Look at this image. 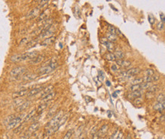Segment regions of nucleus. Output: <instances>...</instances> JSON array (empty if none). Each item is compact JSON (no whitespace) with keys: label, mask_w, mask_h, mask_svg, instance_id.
Wrapping results in <instances>:
<instances>
[{"label":"nucleus","mask_w":165,"mask_h":139,"mask_svg":"<svg viewBox=\"0 0 165 139\" xmlns=\"http://www.w3.org/2000/svg\"><path fill=\"white\" fill-rule=\"evenodd\" d=\"M63 116V110H60L59 112H57V113L55 115L52 119H51L50 121L47 122V124L45 126V130H47L49 129H51V128H53L56 126H57V124L60 122V120L61 119V118Z\"/></svg>","instance_id":"obj_1"},{"label":"nucleus","mask_w":165,"mask_h":139,"mask_svg":"<svg viewBox=\"0 0 165 139\" xmlns=\"http://www.w3.org/2000/svg\"><path fill=\"white\" fill-rule=\"evenodd\" d=\"M58 66V63L56 62H53L48 65H46V66H43L41 68H40L38 69V74L39 75H46L49 74L51 72H53L54 69H56Z\"/></svg>","instance_id":"obj_2"},{"label":"nucleus","mask_w":165,"mask_h":139,"mask_svg":"<svg viewBox=\"0 0 165 139\" xmlns=\"http://www.w3.org/2000/svg\"><path fill=\"white\" fill-rule=\"evenodd\" d=\"M25 116L24 114L22 115H20L19 116H16L15 119H14L12 122H10L8 125H7L6 128L8 130L10 129H15L16 127H18L20 124L24 121V119Z\"/></svg>","instance_id":"obj_3"},{"label":"nucleus","mask_w":165,"mask_h":139,"mask_svg":"<svg viewBox=\"0 0 165 139\" xmlns=\"http://www.w3.org/2000/svg\"><path fill=\"white\" fill-rule=\"evenodd\" d=\"M27 72V68L24 66H18L14 68L10 72V75L13 77H18L24 75Z\"/></svg>","instance_id":"obj_4"},{"label":"nucleus","mask_w":165,"mask_h":139,"mask_svg":"<svg viewBox=\"0 0 165 139\" xmlns=\"http://www.w3.org/2000/svg\"><path fill=\"white\" fill-rule=\"evenodd\" d=\"M56 27H54L52 24V26H51L49 29H47L46 31L42 32L41 34L38 36L37 39H46V38L50 37V36H52L53 34H54V32L56 31Z\"/></svg>","instance_id":"obj_5"},{"label":"nucleus","mask_w":165,"mask_h":139,"mask_svg":"<svg viewBox=\"0 0 165 139\" xmlns=\"http://www.w3.org/2000/svg\"><path fill=\"white\" fill-rule=\"evenodd\" d=\"M101 42L102 44H104L106 47H107V50L110 51V53H113V51L115 50V45H114V43H112V42H110L109 40H107V38H105V37L101 38Z\"/></svg>","instance_id":"obj_6"},{"label":"nucleus","mask_w":165,"mask_h":139,"mask_svg":"<svg viewBox=\"0 0 165 139\" xmlns=\"http://www.w3.org/2000/svg\"><path fill=\"white\" fill-rule=\"evenodd\" d=\"M40 11H41V9H40L39 7H37V8H34L32 9L30 12H29L27 15H26V18H28V19H33V18H37V16L40 15Z\"/></svg>","instance_id":"obj_7"},{"label":"nucleus","mask_w":165,"mask_h":139,"mask_svg":"<svg viewBox=\"0 0 165 139\" xmlns=\"http://www.w3.org/2000/svg\"><path fill=\"white\" fill-rule=\"evenodd\" d=\"M45 87L43 86H40V87H34V88L31 89V90H29V92L28 93V97H34L35 95H37V94L40 93L43 90V89Z\"/></svg>","instance_id":"obj_8"},{"label":"nucleus","mask_w":165,"mask_h":139,"mask_svg":"<svg viewBox=\"0 0 165 139\" xmlns=\"http://www.w3.org/2000/svg\"><path fill=\"white\" fill-rule=\"evenodd\" d=\"M40 126V124L39 122H34V123L31 124V125L29 126L27 131L32 135V134H34V132H36V131L39 129Z\"/></svg>","instance_id":"obj_9"},{"label":"nucleus","mask_w":165,"mask_h":139,"mask_svg":"<svg viewBox=\"0 0 165 139\" xmlns=\"http://www.w3.org/2000/svg\"><path fill=\"white\" fill-rule=\"evenodd\" d=\"M37 75L36 74H33V73H25L24 75H22V80L25 81H30L34 80Z\"/></svg>","instance_id":"obj_10"},{"label":"nucleus","mask_w":165,"mask_h":139,"mask_svg":"<svg viewBox=\"0 0 165 139\" xmlns=\"http://www.w3.org/2000/svg\"><path fill=\"white\" fill-rule=\"evenodd\" d=\"M58 107L59 106L56 104V105H54L53 106V107L51 108L49 112H47V114H46V118L47 119H50V118H53V117L57 113V110H58Z\"/></svg>","instance_id":"obj_11"},{"label":"nucleus","mask_w":165,"mask_h":139,"mask_svg":"<svg viewBox=\"0 0 165 139\" xmlns=\"http://www.w3.org/2000/svg\"><path fill=\"white\" fill-rule=\"evenodd\" d=\"M29 92V90L28 89H24V90H21L18 91V92L14 93L12 95V97L14 99H17V98H20V97H22L25 95H27L28 93Z\"/></svg>","instance_id":"obj_12"},{"label":"nucleus","mask_w":165,"mask_h":139,"mask_svg":"<svg viewBox=\"0 0 165 139\" xmlns=\"http://www.w3.org/2000/svg\"><path fill=\"white\" fill-rule=\"evenodd\" d=\"M53 85H49V86H47V87H45L43 89V90L41 91V94H40V98H43L46 95H47L48 94H50V92H52L53 90Z\"/></svg>","instance_id":"obj_13"},{"label":"nucleus","mask_w":165,"mask_h":139,"mask_svg":"<svg viewBox=\"0 0 165 139\" xmlns=\"http://www.w3.org/2000/svg\"><path fill=\"white\" fill-rule=\"evenodd\" d=\"M44 56L43 55H38L37 56L35 57L34 58H33V59H31L30 61V63L31 65H37V64H40L44 60Z\"/></svg>","instance_id":"obj_14"},{"label":"nucleus","mask_w":165,"mask_h":139,"mask_svg":"<svg viewBox=\"0 0 165 139\" xmlns=\"http://www.w3.org/2000/svg\"><path fill=\"white\" fill-rule=\"evenodd\" d=\"M55 40H56V37H55L54 36H50V37L46 38V39L43 40L41 42V45H42V46H50V45L53 44V43H54Z\"/></svg>","instance_id":"obj_15"},{"label":"nucleus","mask_w":165,"mask_h":139,"mask_svg":"<svg viewBox=\"0 0 165 139\" xmlns=\"http://www.w3.org/2000/svg\"><path fill=\"white\" fill-rule=\"evenodd\" d=\"M116 63L119 66L123 67V68H127L131 65V62L129 60H126V59L125 60L124 59H116Z\"/></svg>","instance_id":"obj_16"},{"label":"nucleus","mask_w":165,"mask_h":139,"mask_svg":"<svg viewBox=\"0 0 165 139\" xmlns=\"http://www.w3.org/2000/svg\"><path fill=\"white\" fill-rule=\"evenodd\" d=\"M49 104H50L49 102H48V103H41V104H40V105L38 106V107H37V108L36 109L37 113L38 115L41 114V113H42L43 111H44L47 107H48Z\"/></svg>","instance_id":"obj_17"},{"label":"nucleus","mask_w":165,"mask_h":139,"mask_svg":"<svg viewBox=\"0 0 165 139\" xmlns=\"http://www.w3.org/2000/svg\"><path fill=\"white\" fill-rule=\"evenodd\" d=\"M55 96H56V92L53 90L52 92H50V94L46 95V96L43 97V98H42L43 103H48V102H50V101H51V100H53Z\"/></svg>","instance_id":"obj_18"},{"label":"nucleus","mask_w":165,"mask_h":139,"mask_svg":"<svg viewBox=\"0 0 165 139\" xmlns=\"http://www.w3.org/2000/svg\"><path fill=\"white\" fill-rule=\"evenodd\" d=\"M140 72H141L140 68H133L129 69L128 71H126V76H134V75H136L139 74Z\"/></svg>","instance_id":"obj_19"},{"label":"nucleus","mask_w":165,"mask_h":139,"mask_svg":"<svg viewBox=\"0 0 165 139\" xmlns=\"http://www.w3.org/2000/svg\"><path fill=\"white\" fill-rule=\"evenodd\" d=\"M107 130H108V126L107 125H104L101 127V129L97 131V134L99 135V137L101 138L103 136H104L106 135V133L107 132Z\"/></svg>","instance_id":"obj_20"},{"label":"nucleus","mask_w":165,"mask_h":139,"mask_svg":"<svg viewBox=\"0 0 165 139\" xmlns=\"http://www.w3.org/2000/svg\"><path fill=\"white\" fill-rule=\"evenodd\" d=\"M143 94L142 90H137V91H134V92H132L131 94H129V98L130 99H136V98H139V97H142Z\"/></svg>","instance_id":"obj_21"},{"label":"nucleus","mask_w":165,"mask_h":139,"mask_svg":"<svg viewBox=\"0 0 165 139\" xmlns=\"http://www.w3.org/2000/svg\"><path fill=\"white\" fill-rule=\"evenodd\" d=\"M31 104V102L30 101H25L24 103H23L21 106H19L18 107H17L16 110L18 112H22L24 110H25L26 109H28L29 107V106Z\"/></svg>","instance_id":"obj_22"},{"label":"nucleus","mask_w":165,"mask_h":139,"mask_svg":"<svg viewBox=\"0 0 165 139\" xmlns=\"http://www.w3.org/2000/svg\"><path fill=\"white\" fill-rule=\"evenodd\" d=\"M36 113H37L36 109H34L33 110H31L30 112H28V114H27L26 116H25L24 119V122H28V121H29V120L32 119L34 117V116H35Z\"/></svg>","instance_id":"obj_23"},{"label":"nucleus","mask_w":165,"mask_h":139,"mask_svg":"<svg viewBox=\"0 0 165 139\" xmlns=\"http://www.w3.org/2000/svg\"><path fill=\"white\" fill-rule=\"evenodd\" d=\"M164 105H165V102H162V103H156L154 106V109L157 111H159L161 112V111H164Z\"/></svg>","instance_id":"obj_24"},{"label":"nucleus","mask_w":165,"mask_h":139,"mask_svg":"<svg viewBox=\"0 0 165 139\" xmlns=\"http://www.w3.org/2000/svg\"><path fill=\"white\" fill-rule=\"evenodd\" d=\"M114 55L116 56V58H117V59H124V58H125V53L121 49L116 50Z\"/></svg>","instance_id":"obj_25"},{"label":"nucleus","mask_w":165,"mask_h":139,"mask_svg":"<svg viewBox=\"0 0 165 139\" xmlns=\"http://www.w3.org/2000/svg\"><path fill=\"white\" fill-rule=\"evenodd\" d=\"M107 40H109L110 42H112V43H114L117 40V36L116 34H110V33H107Z\"/></svg>","instance_id":"obj_26"},{"label":"nucleus","mask_w":165,"mask_h":139,"mask_svg":"<svg viewBox=\"0 0 165 139\" xmlns=\"http://www.w3.org/2000/svg\"><path fill=\"white\" fill-rule=\"evenodd\" d=\"M10 60L13 62V63H19V62H21L22 61V58H21V54L13 55V56L10 58Z\"/></svg>","instance_id":"obj_27"},{"label":"nucleus","mask_w":165,"mask_h":139,"mask_svg":"<svg viewBox=\"0 0 165 139\" xmlns=\"http://www.w3.org/2000/svg\"><path fill=\"white\" fill-rule=\"evenodd\" d=\"M68 117H69V115H63V117H62L61 119L60 120V122H59V123L57 124V126L59 128V129H60V127H62L65 122H66L67 119H68Z\"/></svg>","instance_id":"obj_28"},{"label":"nucleus","mask_w":165,"mask_h":139,"mask_svg":"<svg viewBox=\"0 0 165 139\" xmlns=\"http://www.w3.org/2000/svg\"><path fill=\"white\" fill-rule=\"evenodd\" d=\"M105 58L106 59H107L109 61H116V56L113 53H109L105 55Z\"/></svg>","instance_id":"obj_29"},{"label":"nucleus","mask_w":165,"mask_h":139,"mask_svg":"<svg viewBox=\"0 0 165 139\" xmlns=\"http://www.w3.org/2000/svg\"><path fill=\"white\" fill-rule=\"evenodd\" d=\"M37 42H38V39H34V40H32L31 41H29L26 45V49H30L31 47L34 46Z\"/></svg>","instance_id":"obj_30"},{"label":"nucleus","mask_w":165,"mask_h":139,"mask_svg":"<svg viewBox=\"0 0 165 139\" xmlns=\"http://www.w3.org/2000/svg\"><path fill=\"white\" fill-rule=\"evenodd\" d=\"M144 81H143V78H137L133 79V81H131L132 85H140V84L143 83Z\"/></svg>","instance_id":"obj_31"},{"label":"nucleus","mask_w":165,"mask_h":139,"mask_svg":"<svg viewBox=\"0 0 165 139\" xmlns=\"http://www.w3.org/2000/svg\"><path fill=\"white\" fill-rule=\"evenodd\" d=\"M16 118V116L15 115H10V116H9L8 117H6V118L5 119V120H4V123L5 124V125H8V124L10 122H12V120L14 119H15Z\"/></svg>","instance_id":"obj_32"},{"label":"nucleus","mask_w":165,"mask_h":139,"mask_svg":"<svg viewBox=\"0 0 165 139\" xmlns=\"http://www.w3.org/2000/svg\"><path fill=\"white\" fill-rule=\"evenodd\" d=\"M159 85H151V87H149V88L148 89V91H149V92H151L153 94H155L157 90H158L159 89Z\"/></svg>","instance_id":"obj_33"},{"label":"nucleus","mask_w":165,"mask_h":139,"mask_svg":"<svg viewBox=\"0 0 165 139\" xmlns=\"http://www.w3.org/2000/svg\"><path fill=\"white\" fill-rule=\"evenodd\" d=\"M23 103H24V100L23 99H20V98H17V99H14V104L15 107H18L19 106H21Z\"/></svg>","instance_id":"obj_34"},{"label":"nucleus","mask_w":165,"mask_h":139,"mask_svg":"<svg viewBox=\"0 0 165 139\" xmlns=\"http://www.w3.org/2000/svg\"><path fill=\"white\" fill-rule=\"evenodd\" d=\"M140 85H141V89L144 90V89H148L152 85L151 82H143L140 84Z\"/></svg>","instance_id":"obj_35"},{"label":"nucleus","mask_w":165,"mask_h":139,"mask_svg":"<svg viewBox=\"0 0 165 139\" xmlns=\"http://www.w3.org/2000/svg\"><path fill=\"white\" fill-rule=\"evenodd\" d=\"M162 102H165V96L164 93L160 94L157 97V103H162Z\"/></svg>","instance_id":"obj_36"},{"label":"nucleus","mask_w":165,"mask_h":139,"mask_svg":"<svg viewBox=\"0 0 165 139\" xmlns=\"http://www.w3.org/2000/svg\"><path fill=\"white\" fill-rule=\"evenodd\" d=\"M73 133H74V130H73V129L69 130L67 132H66V134L65 135L63 139H70L72 138V136Z\"/></svg>","instance_id":"obj_37"},{"label":"nucleus","mask_w":165,"mask_h":139,"mask_svg":"<svg viewBox=\"0 0 165 139\" xmlns=\"http://www.w3.org/2000/svg\"><path fill=\"white\" fill-rule=\"evenodd\" d=\"M130 90H132V92H134V91H137V90H142L141 89V85H132L130 87Z\"/></svg>","instance_id":"obj_38"},{"label":"nucleus","mask_w":165,"mask_h":139,"mask_svg":"<svg viewBox=\"0 0 165 139\" xmlns=\"http://www.w3.org/2000/svg\"><path fill=\"white\" fill-rule=\"evenodd\" d=\"M24 124H20L19 126H18V127H16L15 129H14V133H20L21 131V130H22L23 129H24Z\"/></svg>","instance_id":"obj_39"},{"label":"nucleus","mask_w":165,"mask_h":139,"mask_svg":"<svg viewBox=\"0 0 165 139\" xmlns=\"http://www.w3.org/2000/svg\"><path fill=\"white\" fill-rule=\"evenodd\" d=\"M153 75H155V72H154V70H152V69H151V68H148L145 72V76L150 77V76H152Z\"/></svg>","instance_id":"obj_40"},{"label":"nucleus","mask_w":165,"mask_h":139,"mask_svg":"<svg viewBox=\"0 0 165 139\" xmlns=\"http://www.w3.org/2000/svg\"><path fill=\"white\" fill-rule=\"evenodd\" d=\"M148 21H149V23L151 24V25H153L154 24H155V18L154 17L153 14H149V15H148Z\"/></svg>","instance_id":"obj_41"},{"label":"nucleus","mask_w":165,"mask_h":139,"mask_svg":"<svg viewBox=\"0 0 165 139\" xmlns=\"http://www.w3.org/2000/svg\"><path fill=\"white\" fill-rule=\"evenodd\" d=\"M151 77V82H153V81H157L158 80L160 79V76L158 75H153L152 76H150Z\"/></svg>","instance_id":"obj_42"},{"label":"nucleus","mask_w":165,"mask_h":139,"mask_svg":"<svg viewBox=\"0 0 165 139\" xmlns=\"http://www.w3.org/2000/svg\"><path fill=\"white\" fill-rule=\"evenodd\" d=\"M28 42H29V39H28V37L23 38V39L21 40V42H20V43H19V45H20V46H24V45L26 46L27 43H28Z\"/></svg>","instance_id":"obj_43"},{"label":"nucleus","mask_w":165,"mask_h":139,"mask_svg":"<svg viewBox=\"0 0 165 139\" xmlns=\"http://www.w3.org/2000/svg\"><path fill=\"white\" fill-rule=\"evenodd\" d=\"M115 135H116V139H123V132L122 131H116V134H115Z\"/></svg>","instance_id":"obj_44"},{"label":"nucleus","mask_w":165,"mask_h":139,"mask_svg":"<svg viewBox=\"0 0 165 139\" xmlns=\"http://www.w3.org/2000/svg\"><path fill=\"white\" fill-rule=\"evenodd\" d=\"M115 34L116 35L117 34L119 36H121V37H125L124 35L123 34V33L120 31V30L119 28H115Z\"/></svg>","instance_id":"obj_45"},{"label":"nucleus","mask_w":165,"mask_h":139,"mask_svg":"<svg viewBox=\"0 0 165 139\" xmlns=\"http://www.w3.org/2000/svg\"><path fill=\"white\" fill-rule=\"evenodd\" d=\"M31 134H30L29 132H28V131H26V132H25L22 135V136L21 137V139H29L31 137Z\"/></svg>","instance_id":"obj_46"},{"label":"nucleus","mask_w":165,"mask_h":139,"mask_svg":"<svg viewBox=\"0 0 165 139\" xmlns=\"http://www.w3.org/2000/svg\"><path fill=\"white\" fill-rule=\"evenodd\" d=\"M98 72H99V75H98L99 80H100L101 81H102L104 79V77H105V75H104V73L102 71H99Z\"/></svg>","instance_id":"obj_47"},{"label":"nucleus","mask_w":165,"mask_h":139,"mask_svg":"<svg viewBox=\"0 0 165 139\" xmlns=\"http://www.w3.org/2000/svg\"><path fill=\"white\" fill-rule=\"evenodd\" d=\"M142 103V99L141 97L134 99V103L135 105H139V104H141Z\"/></svg>","instance_id":"obj_48"},{"label":"nucleus","mask_w":165,"mask_h":139,"mask_svg":"<svg viewBox=\"0 0 165 139\" xmlns=\"http://www.w3.org/2000/svg\"><path fill=\"white\" fill-rule=\"evenodd\" d=\"M108 33L115 34V27L113 26H109L108 27Z\"/></svg>","instance_id":"obj_49"},{"label":"nucleus","mask_w":165,"mask_h":139,"mask_svg":"<svg viewBox=\"0 0 165 139\" xmlns=\"http://www.w3.org/2000/svg\"><path fill=\"white\" fill-rule=\"evenodd\" d=\"M97 126H95L94 127H93L92 128V129H91V135H95L96 134L97 132Z\"/></svg>","instance_id":"obj_50"},{"label":"nucleus","mask_w":165,"mask_h":139,"mask_svg":"<svg viewBox=\"0 0 165 139\" xmlns=\"http://www.w3.org/2000/svg\"><path fill=\"white\" fill-rule=\"evenodd\" d=\"M164 27V24L161 22V21L157 24V29H158V30H160V31L163 30Z\"/></svg>","instance_id":"obj_51"},{"label":"nucleus","mask_w":165,"mask_h":139,"mask_svg":"<svg viewBox=\"0 0 165 139\" xmlns=\"http://www.w3.org/2000/svg\"><path fill=\"white\" fill-rule=\"evenodd\" d=\"M145 95H146V97L150 99V98H152L154 96H155V94H153L151 92H149V91H147V93L145 94Z\"/></svg>","instance_id":"obj_52"},{"label":"nucleus","mask_w":165,"mask_h":139,"mask_svg":"<svg viewBox=\"0 0 165 139\" xmlns=\"http://www.w3.org/2000/svg\"><path fill=\"white\" fill-rule=\"evenodd\" d=\"M117 69H118V68H117V66H116V65H113L112 66H111V70H112L113 72L117 71Z\"/></svg>","instance_id":"obj_53"},{"label":"nucleus","mask_w":165,"mask_h":139,"mask_svg":"<svg viewBox=\"0 0 165 139\" xmlns=\"http://www.w3.org/2000/svg\"><path fill=\"white\" fill-rule=\"evenodd\" d=\"M160 19H161V22L162 23H164V14H163V13H161L160 14Z\"/></svg>","instance_id":"obj_54"},{"label":"nucleus","mask_w":165,"mask_h":139,"mask_svg":"<svg viewBox=\"0 0 165 139\" xmlns=\"http://www.w3.org/2000/svg\"><path fill=\"white\" fill-rule=\"evenodd\" d=\"M85 98L87 99V100H86V101H87V102H91V100H92V99H91V97H86Z\"/></svg>","instance_id":"obj_55"},{"label":"nucleus","mask_w":165,"mask_h":139,"mask_svg":"<svg viewBox=\"0 0 165 139\" xmlns=\"http://www.w3.org/2000/svg\"><path fill=\"white\" fill-rule=\"evenodd\" d=\"M106 85H107V86H110L111 84H110V82L109 81H106Z\"/></svg>","instance_id":"obj_56"},{"label":"nucleus","mask_w":165,"mask_h":139,"mask_svg":"<svg viewBox=\"0 0 165 139\" xmlns=\"http://www.w3.org/2000/svg\"><path fill=\"white\" fill-rule=\"evenodd\" d=\"M113 97H116V92L113 94Z\"/></svg>","instance_id":"obj_57"}]
</instances>
